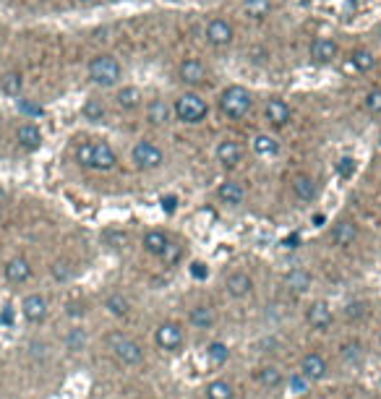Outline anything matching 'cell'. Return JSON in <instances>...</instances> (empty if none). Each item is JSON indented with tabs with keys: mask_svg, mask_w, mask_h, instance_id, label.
Here are the masks:
<instances>
[{
	"mask_svg": "<svg viewBox=\"0 0 381 399\" xmlns=\"http://www.w3.org/2000/svg\"><path fill=\"white\" fill-rule=\"evenodd\" d=\"M233 386L228 381H212L206 386V399H233Z\"/></svg>",
	"mask_w": 381,
	"mask_h": 399,
	"instance_id": "1f68e13d",
	"label": "cell"
},
{
	"mask_svg": "<svg viewBox=\"0 0 381 399\" xmlns=\"http://www.w3.org/2000/svg\"><path fill=\"white\" fill-rule=\"evenodd\" d=\"M253 378H256L264 389H277V386L285 384L283 370L277 368V365H264V368H259L256 373H253Z\"/></svg>",
	"mask_w": 381,
	"mask_h": 399,
	"instance_id": "7402d4cb",
	"label": "cell"
},
{
	"mask_svg": "<svg viewBox=\"0 0 381 399\" xmlns=\"http://www.w3.org/2000/svg\"><path fill=\"white\" fill-rule=\"evenodd\" d=\"M209 115V105H206V99H201L198 94L193 91H186L181 97L176 99V118L186 126H196L201 123Z\"/></svg>",
	"mask_w": 381,
	"mask_h": 399,
	"instance_id": "3957f363",
	"label": "cell"
},
{
	"mask_svg": "<svg viewBox=\"0 0 381 399\" xmlns=\"http://www.w3.org/2000/svg\"><path fill=\"white\" fill-rule=\"evenodd\" d=\"M240 159H243V146L238 141H222L217 146V162H220L225 170H233V167L240 165Z\"/></svg>",
	"mask_w": 381,
	"mask_h": 399,
	"instance_id": "5bb4252c",
	"label": "cell"
},
{
	"mask_svg": "<svg viewBox=\"0 0 381 399\" xmlns=\"http://www.w3.org/2000/svg\"><path fill=\"white\" fill-rule=\"evenodd\" d=\"M138 99H141V94H138L136 86H123V89H118V94H115V102H118L121 110H133V107L138 105Z\"/></svg>",
	"mask_w": 381,
	"mask_h": 399,
	"instance_id": "f546056e",
	"label": "cell"
},
{
	"mask_svg": "<svg viewBox=\"0 0 381 399\" xmlns=\"http://www.w3.org/2000/svg\"><path fill=\"white\" fill-rule=\"evenodd\" d=\"M283 246H288V248H298V246H300V235H298V233L288 235V238L283 241Z\"/></svg>",
	"mask_w": 381,
	"mask_h": 399,
	"instance_id": "c3c4849f",
	"label": "cell"
},
{
	"mask_svg": "<svg viewBox=\"0 0 381 399\" xmlns=\"http://www.w3.org/2000/svg\"><path fill=\"white\" fill-rule=\"evenodd\" d=\"M324 222H327V217H324V214H313V225H316V227H321Z\"/></svg>",
	"mask_w": 381,
	"mask_h": 399,
	"instance_id": "f907efd6",
	"label": "cell"
},
{
	"mask_svg": "<svg viewBox=\"0 0 381 399\" xmlns=\"http://www.w3.org/2000/svg\"><path fill=\"white\" fill-rule=\"evenodd\" d=\"M337 53H340V47H337L335 39L329 37H316L308 45V58H311L313 66H327V63L335 61Z\"/></svg>",
	"mask_w": 381,
	"mask_h": 399,
	"instance_id": "9c48e42d",
	"label": "cell"
},
{
	"mask_svg": "<svg viewBox=\"0 0 381 399\" xmlns=\"http://www.w3.org/2000/svg\"><path fill=\"white\" fill-rule=\"evenodd\" d=\"M206 274H209L206 264H201V261H193V264H190V277L193 279H206Z\"/></svg>",
	"mask_w": 381,
	"mask_h": 399,
	"instance_id": "f6af8a7d",
	"label": "cell"
},
{
	"mask_svg": "<svg viewBox=\"0 0 381 399\" xmlns=\"http://www.w3.org/2000/svg\"><path fill=\"white\" fill-rule=\"evenodd\" d=\"M305 321L313 326V329H329V326L335 324V313H332V308H329L324 300H316L311 305V308L305 310Z\"/></svg>",
	"mask_w": 381,
	"mask_h": 399,
	"instance_id": "8fae6325",
	"label": "cell"
},
{
	"mask_svg": "<svg viewBox=\"0 0 381 399\" xmlns=\"http://www.w3.org/2000/svg\"><path fill=\"white\" fill-rule=\"evenodd\" d=\"M204 37L212 47H228L233 42V37H235V31H233V26L225 19H212L204 26Z\"/></svg>",
	"mask_w": 381,
	"mask_h": 399,
	"instance_id": "ba28073f",
	"label": "cell"
},
{
	"mask_svg": "<svg viewBox=\"0 0 381 399\" xmlns=\"http://www.w3.org/2000/svg\"><path fill=\"white\" fill-rule=\"evenodd\" d=\"M228 358H230L228 345H222V342H212V345H209V360H212L214 365H222Z\"/></svg>",
	"mask_w": 381,
	"mask_h": 399,
	"instance_id": "8d00e7d4",
	"label": "cell"
},
{
	"mask_svg": "<svg viewBox=\"0 0 381 399\" xmlns=\"http://www.w3.org/2000/svg\"><path fill=\"white\" fill-rule=\"evenodd\" d=\"M0 89H3V94H8V97H19L24 89V79L19 71H8L3 79H0Z\"/></svg>",
	"mask_w": 381,
	"mask_h": 399,
	"instance_id": "83f0119b",
	"label": "cell"
},
{
	"mask_svg": "<svg viewBox=\"0 0 381 399\" xmlns=\"http://www.w3.org/2000/svg\"><path fill=\"white\" fill-rule=\"evenodd\" d=\"M105 308L110 310V313H113V316H128L131 313V303L126 300V298H123L121 293H113L110 295V298H107L105 300Z\"/></svg>",
	"mask_w": 381,
	"mask_h": 399,
	"instance_id": "4dcf8cb0",
	"label": "cell"
},
{
	"mask_svg": "<svg viewBox=\"0 0 381 399\" xmlns=\"http://www.w3.org/2000/svg\"><path fill=\"white\" fill-rule=\"evenodd\" d=\"M76 162L81 167H92V170H99V173H107L113 170L118 157H115L113 146L107 141H84L76 149Z\"/></svg>",
	"mask_w": 381,
	"mask_h": 399,
	"instance_id": "6da1fadb",
	"label": "cell"
},
{
	"mask_svg": "<svg viewBox=\"0 0 381 399\" xmlns=\"http://www.w3.org/2000/svg\"><path fill=\"white\" fill-rule=\"evenodd\" d=\"M170 105L165 102V99H154V102H149V107H146V121L152 123V126H165V123L170 121Z\"/></svg>",
	"mask_w": 381,
	"mask_h": 399,
	"instance_id": "603a6c76",
	"label": "cell"
},
{
	"mask_svg": "<svg viewBox=\"0 0 381 399\" xmlns=\"http://www.w3.org/2000/svg\"><path fill=\"white\" fill-rule=\"evenodd\" d=\"M16 141L24 151H37L42 146V131L34 123H21L16 131Z\"/></svg>",
	"mask_w": 381,
	"mask_h": 399,
	"instance_id": "2e32d148",
	"label": "cell"
},
{
	"mask_svg": "<svg viewBox=\"0 0 381 399\" xmlns=\"http://www.w3.org/2000/svg\"><path fill=\"white\" fill-rule=\"evenodd\" d=\"M178 76H181V81L188 84V86H196L206 79V68L201 61L196 58H186L181 66H178Z\"/></svg>",
	"mask_w": 381,
	"mask_h": 399,
	"instance_id": "9a60e30c",
	"label": "cell"
},
{
	"mask_svg": "<svg viewBox=\"0 0 381 399\" xmlns=\"http://www.w3.org/2000/svg\"><path fill=\"white\" fill-rule=\"evenodd\" d=\"M288 384H290V392H293V394H303L305 389H308V381H305L303 376H293Z\"/></svg>",
	"mask_w": 381,
	"mask_h": 399,
	"instance_id": "ee69618b",
	"label": "cell"
},
{
	"mask_svg": "<svg viewBox=\"0 0 381 399\" xmlns=\"http://www.w3.org/2000/svg\"><path fill=\"white\" fill-rule=\"evenodd\" d=\"M181 256H183V248H181L178 243H173V241H170L168 246H165V251L160 253V258H162V261H165L168 266H176L178 261H181Z\"/></svg>",
	"mask_w": 381,
	"mask_h": 399,
	"instance_id": "d590c367",
	"label": "cell"
},
{
	"mask_svg": "<svg viewBox=\"0 0 381 399\" xmlns=\"http://www.w3.org/2000/svg\"><path fill=\"white\" fill-rule=\"evenodd\" d=\"M154 339H157V345H160L165 353H178L186 342L183 329H181V324H176V321H165V324H160V329L154 332Z\"/></svg>",
	"mask_w": 381,
	"mask_h": 399,
	"instance_id": "52a82bcc",
	"label": "cell"
},
{
	"mask_svg": "<svg viewBox=\"0 0 381 399\" xmlns=\"http://www.w3.org/2000/svg\"><path fill=\"white\" fill-rule=\"evenodd\" d=\"M168 243H170L168 233H162V230H149V233H144V248H146V253H154V256H160Z\"/></svg>",
	"mask_w": 381,
	"mask_h": 399,
	"instance_id": "484cf974",
	"label": "cell"
},
{
	"mask_svg": "<svg viewBox=\"0 0 381 399\" xmlns=\"http://www.w3.org/2000/svg\"><path fill=\"white\" fill-rule=\"evenodd\" d=\"M253 154L261 159H272L280 151V141H277L275 136H269V133H259V136H253Z\"/></svg>",
	"mask_w": 381,
	"mask_h": 399,
	"instance_id": "ffe728a7",
	"label": "cell"
},
{
	"mask_svg": "<svg viewBox=\"0 0 381 399\" xmlns=\"http://www.w3.org/2000/svg\"><path fill=\"white\" fill-rule=\"evenodd\" d=\"M84 313V308L81 305H76V303H68V316H81Z\"/></svg>",
	"mask_w": 381,
	"mask_h": 399,
	"instance_id": "681fc988",
	"label": "cell"
},
{
	"mask_svg": "<svg viewBox=\"0 0 381 399\" xmlns=\"http://www.w3.org/2000/svg\"><path fill=\"white\" fill-rule=\"evenodd\" d=\"M352 66L358 68L360 74H368V71H371V68L376 66V58L371 53H368V50H355V53H352Z\"/></svg>",
	"mask_w": 381,
	"mask_h": 399,
	"instance_id": "d6a6232c",
	"label": "cell"
},
{
	"mask_svg": "<svg viewBox=\"0 0 381 399\" xmlns=\"http://www.w3.org/2000/svg\"><path fill=\"white\" fill-rule=\"evenodd\" d=\"M379 146H381V136H379Z\"/></svg>",
	"mask_w": 381,
	"mask_h": 399,
	"instance_id": "f5cc1de1",
	"label": "cell"
},
{
	"mask_svg": "<svg viewBox=\"0 0 381 399\" xmlns=\"http://www.w3.org/2000/svg\"><path fill=\"white\" fill-rule=\"evenodd\" d=\"M340 355H342V360L347 363H355L363 358V345L360 342H355V339H350V342H345L342 347H340Z\"/></svg>",
	"mask_w": 381,
	"mask_h": 399,
	"instance_id": "e575fe53",
	"label": "cell"
},
{
	"mask_svg": "<svg viewBox=\"0 0 381 399\" xmlns=\"http://www.w3.org/2000/svg\"><path fill=\"white\" fill-rule=\"evenodd\" d=\"M363 105H366L368 113H374V115H381V89H371L363 97Z\"/></svg>",
	"mask_w": 381,
	"mask_h": 399,
	"instance_id": "74e56055",
	"label": "cell"
},
{
	"mask_svg": "<svg viewBox=\"0 0 381 399\" xmlns=\"http://www.w3.org/2000/svg\"><path fill=\"white\" fill-rule=\"evenodd\" d=\"M243 186L235 181H225L217 188V198H220L222 203H228V206H238V203H243Z\"/></svg>",
	"mask_w": 381,
	"mask_h": 399,
	"instance_id": "44dd1931",
	"label": "cell"
},
{
	"mask_svg": "<svg viewBox=\"0 0 381 399\" xmlns=\"http://www.w3.org/2000/svg\"><path fill=\"white\" fill-rule=\"evenodd\" d=\"M0 217H3V209H0Z\"/></svg>",
	"mask_w": 381,
	"mask_h": 399,
	"instance_id": "11a10c76",
	"label": "cell"
},
{
	"mask_svg": "<svg viewBox=\"0 0 381 399\" xmlns=\"http://www.w3.org/2000/svg\"><path fill=\"white\" fill-rule=\"evenodd\" d=\"M379 34H381V31H379Z\"/></svg>",
	"mask_w": 381,
	"mask_h": 399,
	"instance_id": "6f0895ef",
	"label": "cell"
},
{
	"mask_svg": "<svg viewBox=\"0 0 381 399\" xmlns=\"http://www.w3.org/2000/svg\"><path fill=\"white\" fill-rule=\"evenodd\" d=\"M107 347H110V353L123 363V365H138V363L144 360V350L138 347V342H133L131 337L126 334H110L107 337Z\"/></svg>",
	"mask_w": 381,
	"mask_h": 399,
	"instance_id": "5b68a950",
	"label": "cell"
},
{
	"mask_svg": "<svg viewBox=\"0 0 381 399\" xmlns=\"http://www.w3.org/2000/svg\"><path fill=\"white\" fill-rule=\"evenodd\" d=\"M337 173L342 175V178H350V175L355 173V159L342 157V159H340V165H337Z\"/></svg>",
	"mask_w": 381,
	"mask_h": 399,
	"instance_id": "b9f144b4",
	"label": "cell"
},
{
	"mask_svg": "<svg viewBox=\"0 0 381 399\" xmlns=\"http://www.w3.org/2000/svg\"><path fill=\"white\" fill-rule=\"evenodd\" d=\"M29 277H31V266L24 256L11 258V261L6 264V279L11 282V285H24Z\"/></svg>",
	"mask_w": 381,
	"mask_h": 399,
	"instance_id": "ac0fdd59",
	"label": "cell"
},
{
	"mask_svg": "<svg viewBox=\"0 0 381 399\" xmlns=\"http://www.w3.org/2000/svg\"><path fill=\"white\" fill-rule=\"evenodd\" d=\"M285 287L293 290V293H305L311 287V274L305 269H293L285 274Z\"/></svg>",
	"mask_w": 381,
	"mask_h": 399,
	"instance_id": "cb8c5ba5",
	"label": "cell"
},
{
	"mask_svg": "<svg viewBox=\"0 0 381 399\" xmlns=\"http://www.w3.org/2000/svg\"><path fill=\"white\" fill-rule=\"evenodd\" d=\"M21 313L29 324H39V321H45L47 318V300L39 293L26 295L21 300Z\"/></svg>",
	"mask_w": 381,
	"mask_h": 399,
	"instance_id": "30bf717a",
	"label": "cell"
},
{
	"mask_svg": "<svg viewBox=\"0 0 381 399\" xmlns=\"http://www.w3.org/2000/svg\"><path fill=\"white\" fill-rule=\"evenodd\" d=\"M81 115H84L86 121H102L105 118V107H102V102L99 99H86L84 107H81Z\"/></svg>",
	"mask_w": 381,
	"mask_h": 399,
	"instance_id": "836d02e7",
	"label": "cell"
},
{
	"mask_svg": "<svg viewBox=\"0 0 381 399\" xmlns=\"http://www.w3.org/2000/svg\"><path fill=\"white\" fill-rule=\"evenodd\" d=\"M3 324H11V308H3Z\"/></svg>",
	"mask_w": 381,
	"mask_h": 399,
	"instance_id": "816d5d0a",
	"label": "cell"
},
{
	"mask_svg": "<svg viewBox=\"0 0 381 399\" xmlns=\"http://www.w3.org/2000/svg\"><path fill=\"white\" fill-rule=\"evenodd\" d=\"M162 209L168 211V214H173V211L178 209V198L176 196H165L162 198Z\"/></svg>",
	"mask_w": 381,
	"mask_h": 399,
	"instance_id": "7dc6e473",
	"label": "cell"
},
{
	"mask_svg": "<svg viewBox=\"0 0 381 399\" xmlns=\"http://www.w3.org/2000/svg\"><path fill=\"white\" fill-rule=\"evenodd\" d=\"M131 159H133V165L138 167V170H157V167H162V162H165V154H162V149L157 146V143L152 141H138L133 149H131Z\"/></svg>",
	"mask_w": 381,
	"mask_h": 399,
	"instance_id": "8992f818",
	"label": "cell"
},
{
	"mask_svg": "<svg viewBox=\"0 0 381 399\" xmlns=\"http://www.w3.org/2000/svg\"><path fill=\"white\" fill-rule=\"evenodd\" d=\"M123 68L118 63V58L113 55H97L89 63V79H92L97 86H113V84L121 81Z\"/></svg>",
	"mask_w": 381,
	"mask_h": 399,
	"instance_id": "277c9868",
	"label": "cell"
},
{
	"mask_svg": "<svg viewBox=\"0 0 381 399\" xmlns=\"http://www.w3.org/2000/svg\"><path fill=\"white\" fill-rule=\"evenodd\" d=\"M66 342H68L71 350H81V345H84V332H81V329H71Z\"/></svg>",
	"mask_w": 381,
	"mask_h": 399,
	"instance_id": "7bdbcfd3",
	"label": "cell"
},
{
	"mask_svg": "<svg viewBox=\"0 0 381 399\" xmlns=\"http://www.w3.org/2000/svg\"><path fill=\"white\" fill-rule=\"evenodd\" d=\"M264 115H267V121L272 123L275 128H283V126H288V123H290V115H293V110H290V105L285 102V99L272 97V99H267Z\"/></svg>",
	"mask_w": 381,
	"mask_h": 399,
	"instance_id": "7c38bea8",
	"label": "cell"
},
{
	"mask_svg": "<svg viewBox=\"0 0 381 399\" xmlns=\"http://www.w3.org/2000/svg\"><path fill=\"white\" fill-rule=\"evenodd\" d=\"M355 238H358V225H355V222H350V219H340V222L332 227V243H335V246H340V248H347V246H352V243H355Z\"/></svg>",
	"mask_w": 381,
	"mask_h": 399,
	"instance_id": "e0dca14e",
	"label": "cell"
},
{
	"mask_svg": "<svg viewBox=\"0 0 381 399\" xmlns=\"http://www.w3.org/2000/svg\"><path fill=\"white\" fill-rule=\"evenodd\" d=\"M251 105H253V97H251V91L245 89V86H238V84H233V86H228V89H222L220 110L228 115V118H233V121H240L243 115H248Z\"/></svg>",
	"mask_w": 381,
	"mask_h": 399,
	"instance_id": "7a4b0ae2",
	"label": "cell"
},
{
	"mask_svg": "<svg viewBox=\"0 0 381 399\" xmlns=\"http://www.w3.org/2000/svg\"><path fill=\"white\" fill-rule=\"evenodd\" d=\"M345 316L350 318V321H358V318L366 316V303H350L347 308H345Z\"/></svg>",
	"mask_w": 381,
	"mask_h": 399,
	"instance_id": "ab89813d",
	"label": "cell"
},
{
	"mask_svg": "<svg viewBox=\"0 0 381 399\" xmlns=\"http://www.w3.org/2000/svg\"><path fill=\"white\" fill-rule=\"evenodd\" d=\"M50 271H53V277L58 279V282H66V279H71V264H68V261H55V264L50 266Z\"/></svg>",
	"mask_w": 381,
	"mask_h": 399,
	"instance_id": "f35d334b",
	"label": "cell"
},
{
	"mask_svg": "<svg viewBox=\"0 0 381 399\" xmlns=\"http://www.w3.org/2000/svg\"><path fill=\"white\" fill-rule=\"evenodd\" d=\"M84 3H86V0H84Z\"/></svg>",
	"mask_w": 381,
	"mask_h": 399,
	"instance_id": "9f6ffc18",
	"label": "cell"
},
{
	"mask_svg": "<svg viewBox=\"0 0 381 399\" xmlns=\"http://www.w3.org/2000/svg\"><path fill=\"white\" fill-rule=\"evenodd\" d=\"M105 241L118 243L115 248H123V246H126V235H123V233H105Z\"/></svg>",
	"mask_w": 381,
	"mask_h": 399,
	"instance_id": "bcb514c9",
	"label": "cell"
},
{
	"mask_svg": "<svg viewBox=\"0 0 381 399\" xmlns=\"http://www.w3.org/2000/svg\"><path fill=\"white\" fill-rule=\"evenodd\" d=\"M379 345H381V334H379Z\"/></svg>",
	"mask_w": 381,
	"mask_h": 399,
	"instance_id": "db71d44e",
	"label": "cell"
},
{
	"mask_svg": "<svg viewBox=\"0 0 381 399\" xmlns=\"http://www.w3.org/2000/svg\"><path fill=\"white\" fill-rule=\"evenodd\" d=\"M293 191H295L298 201H313L316 198V183L308 175H298L293 181Z\"/></svg>",
	"mask_w": 381,
	"mask_h": 399,
	"instance_id": "d4e9b609",
	"label": "cell"
},
{
	"mask_svg": "<svg viewBox=\"0 0 381 399\" xmlns=\"http://www.w3.org/2000/svg\"><path fill=\"white\" fill-rule=\"evenodd\" d=\"M19 110H21L24 115H29V118H39V115H42V107L29 102V99H19Z\"/></svg>",
	"mask_w": 381,
	"mask_h": 399,
	"instance_id": "60d3db41",
	"label": "cell"
},
{
	"mask_svg": "<svg viewBox=\"0 0 381 399\" xmlns=\"http://www.w3.org/2000/svg\"><path fill=\"white\" fill-rule=\"evenodd\" d=\"M188 321L196 326V329H209V326L214 324V310L206 308V305H196V308H190Z\"/></svg>",
	"mask_w": 381,
	"mask_h": 399,
	"instance_id": "f1b7e54d",
	"label": "cell"
},
{
	"mask_svg": "<svg viewBox=\"0 0 381 399\" xmlns=\"http://www.w3.org/2000/svg\"><path fill=\"white\" fill-rule=\"evenodd\" d=\"M300 376L305 381H321V378L327 376V360L319 353H308L300 360Z\"/></svg>",
	"mask_w": 381,
	"mask_h": 399,
	"instance_id": "4fadbf2b",
	"label": "cell"
},
{
	"mask_svg": "<svg viewBox=\"0 0 381 399\" xmlns=\"http://www.w3.org/2000/svg\"><path fill=\"white\" fill-rule=\"evenodd\" d=\"M269 11H272V3L269 0H245L243 3V14L251 19V21H261L267 19Z\"/></svg>",
	"mask_w": 381,
	"mask_h": 399,
	"instance_id": "4316f807",
	"label": "cell"
},
{
	"mask_svg": "<svg viewBox=\"0 0 381 399\" xmlns=\"http://www.w3.org/2000/svg\"><path fill=\"white\" fill-rule=\"evenodd\" d=\"M225 287H228V293L233 295V298H245V295H251L253 290V279L245 274V271H233L228 277V282H225Z\"/></svg>",
	"mask_w": 381,
	"mask_h": 399,
	"instance_id": "d6986e66",
	"label": "cell"
}]
</instances>
